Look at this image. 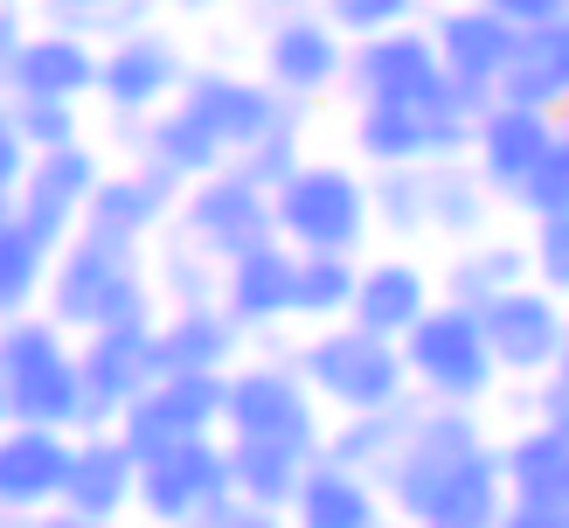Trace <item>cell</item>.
I'll return each instance as SVG.
<instances>
[{"instance_id": "9", "label": "cell", "mask_w": 569, "mask_h": 528, "mask_svg": "<svg viewBox=\"0 0 569 528\" xmlns=\"http://www.w3.org/2000/svg\"><path fill=\"white\" fill-rule=\"evenodd\" d=\"M181 77H188V56L167 36H153V28H126L111 49H98V98L119 111V119L160 111L181 91Z\"/></svg>"}, {"instance_id": "17", "label": "cell", "mask_w": 569, "mask_h": 528, "mask_svg": "<svg viewBox=\"0 0 569 528\" xmlns=\"http://www.w3.org/2000/svg\"><path fill=\"white\" fill-rule=\"evenodd\" d=\"M243 327L222 313V299L202 306H174V320H160V369H202V376H230Z\"/></svg>"}, {"instance_id": "3", "label": "cell", "mask_w": 569, "mask_h": 528, "mask_svg": "<svg viewBox=\"0 0 569 528\" xmlns=\"http://www.w3.org/2000/svg\"><path fill=\"white\" fill-rule=\"evenodd\" d=\"M77 369H83V425L77 431L119 425V410L160 376V320L153 313H132V320L91 327V333H83V348H77Z\"/></svg>"}, {"instance_id": "14", "label": "cell", "mask_w": 569, "mask_h": 528, "mask_svg": "<svg viewBox=\"0 0 569 528\" xmlns=\"http://www.w3.org/2000/svg\"><path fill=\"white\" fill-rule=\"evenodd\" d=\"M181 104H188L230 153L250 147L264 126L284 119L278 98L264 91V83H243V77H230V70H188V77H181Z\"/></svg>"}, {"instance_id": "16", "label": "cell", "mask_w": 569, "mask_h": 528, "mask_svg": "<svg viewBox=\"0 0 569 528\" xmlns=\"http://www.w3.org/2000/svg\"><path fill=\"white\" fill-rule=\"evenodd\" d=\"M292 278H299V265L264 237V243H250V250H237V258L222 265L216 299H222V313L237 327H271V320L292 313Z\"/></svg>"}, {"instance_id": "26", "label": "cell", "mask_w": 569, "mask_h": 528, "mask_svg": "<svg viewBox=\"0 0 569 528\" xmlns=\"http://www.w3.org/2000/svg\"><path fill=\"white\" fill-rule=\"evenodd\" d=\"M0 425H8V397H0Z\"/></svg>"}, {"instance_id": "23", "label": "cell", "mask_w": 569, "mask_h": 528, "mask_svg": "<svg viewBox=\"0 0 569 528\" xmlns=\"http://www.w3.org/2000/svg\"><path fill=\"white\" fill-rule=\"evenodd\" d=\"M21 42H28V21H21V8H14V0H0V91H8V70H14Z\"/></svg>"}, {"instance_id": "5", "label": "cell", "mask_w": 569, "mask_h": 528, "mask_svg": "<svg viewBox=\"0 0 569 528\" xmlns=\"http://www.w3.org/2000/svg\"><path fill=\"white\" fill-rule=\"evenodd\" d=\"M216 425H222V376H202V369H160L119 410V438L139 459H153V452H167V445H181V438H202Z\"/></svg>"}, {"instance_id": "24", "label": "cell", "mask_w": 569, "mask_h": 528, "mask_svg": "<svg viewBox=\"0 0 569 528\" xmlns=\"http://www.w3.org/2000/svg\"><path fill=\"white\" fill-rule=\"evenodd\" d=\"M327 8H333V21L368 28V21H389V14H396V0H327Z\"/></svg>"}, {"instance_id": "19", "label": "cell", "mask_w": 569, "mask_h": 528, "mask_svg": "<svg viewBox=\"0 0 569 528\" xmlns=\"http://www.w3.org/2000/svg\"><path fill=\"white\" fill-rule=\"evenodd\" d=\"M264 63H271V83L278 91H320V83H333V70H340V49H333V36L320 21H284L278 36H271V49H264Z\"/></svg>"}, {"instance_id": "2", "label": "cell", "mask_w": 569, "mask_h": 528, "mask_svg": "<svg viewBox=\"0 0 569 528\" xmlns=\"http://www.w3.org/2000/svg\"><path fill=\"white\" fill-rule=\"evenodd\" d=\"M0 397H8V417H21V425H56V431L83 425L77 348L63 341V327L49 313H36V306L0 320Z\"/></svg>"}, {"instance_id": "12", "label": "cell", "mask_w": 569, "mask_h": 528, "mask_svg": "<svg viewBox=\"0 0 569 528\" xmlns=\"http://www.w3.org/2000/svg\"><path fill=\"white\" fill-rule=\"evenodd\" d=\"M222 425H230V438L306 445L312 410H306V389L284 369H243V376H222Z\"/></svg>"}, {"instance_id": "15", "label": "cell", "mask_w": 569, "mask_h": 528, "mask_svg": "<svg viewBox=\"0 0 569 528\" xmlns=\"http://www.w3.org/2000/svg\"><path fill=\"white\" fill-rule=\"evenodd\" d=\"M91 91H98V42L70 36V28L28 36L8 70V98H91Z\"/></svg>"}, {"instance_id": "4", "label": "cell", "mask_w": 569, "mask_h": 528, "mask_svg": "<svg viewBox=\"0 0 569 528\" xmlns=\"http://www.w3.org/2000/svg\"><path fill=\"white\" fill-rule=\"evenodd\" d=\"M181 237H188L194 250H209L216 265H230L237 250L278 237V222H271V188H258L243 167H230V175H222V167L194 175L188 195H181Z\"/></svg>"}, {"instance_id": "18", "label": "cell", "mask_w": 569, "mask_h": 528, "mask_svg": "<svg viewBox=\"0 0 569 528\" xmlns=\"http://www.w3.org/2000/svg\"><path fill=\"white\" fill-rule=\"evenodd\" d=\"M222 139L194 119L188 104H160V111H147V132H139V160H153L167 181H194V175H209V167H222Z\"/></svg>"}, {"instance_id": "20", "label": "cell", "mask_w": 569, "mask_h": 528, "mask_svg": "<svg viewBox=\"0 0 569 528\" xmlns=\"http://www.w3.org/2000/svg\"><path fill=\"white\" fill-rule=\"evenodd\" d=\"M147 8L153 0H42V21L83 42H119L126 28H147Z\"/></svg>"}, {"instance_id": "13", "label": "cell", "mask_w": 569, "mask_h": 528, "mask_svg": "<svg viewBox=\"0 0 569 528\" xmlns=\"http://www.w3.org/2000/svg\"><path fill=\"white\" fill-rule=\"evenodd\" d=\"M63 466H70V431L56 425H0V508L28 515V508H56L63 494Z\"/></svg>"}, {"instance_id": "22", "label": "cell", "mask_w": 569, "mask_h": 528, "mask_svg": "<svg viewBox=\"0 0 569 528\" xmlns=\"http://www.w3.org/2000/svg\"><path fill=\"white\" fill-rule=\"evenodd\" d=\"M28 160H36V153H28V139L14 132V111L0 104V209L14 202V188H21V175H28Z\"/></svg>"}, {"instance_id": "1", "label": "cell", "mask_w": 569, "mask_h": 528, "mask_svg": "<svg viewBox=\"0 0 569 528\" xmlns=\"http://www.w3.org/2000/svg\"><path fill=\"white\" fill-rule=\"evenodd\" d=\"M49 320L63 333H91L111 320H132V313H153V286L139 271V243H111L98 230H77L70 243L49 250Z\"/></svg>"}, {"instance_id": "10", "label": "cell", "mask_w": 569, "mask_h": 528, "mask_svg": "<svg viewBox=\"0 0 569 528\" xmlns=\"http://www.w3.org/2000/svg\"><path fill=\"white\" fill-rule=\"evenodd\" d=\"M271 222L284 237H299L306 250H340L361 222V188L340 167H292L271 188Z\"/></svg>"}, {"instance_id": "7", "label": "cell", "mask_w": 569, "mask_h": 528, "mask_svg": "<svg viewBox=\"0 0 569 528\" xmlns=\"http://www.w3.org/2000/svg\"><path fill=\"white\" fill-rule=\"evenodd\" d=\"M98 175H104V167H98V153L83 147V139H70V147H49V153L28 160V175H21V188H14V216H21L49 250L70 243V237L83 230V202H91Z\"/></svg>"}, {"instance_id": "25", "label": "cell", "mask_w": 569, "mask_h": 528, "mask_svg": "<svg viewBox=\"0 0 569 528\" xmlns=\"http://www.w3.org/2000/svg\"><path fill=\"white\" fill-rule=\"evenodd\" d=\"M174 8H188V14H209V8H216V0H174Z\"/></svg>"}, {"instance_id": "11", "label": "cell", "mask_w": 569, "mask_h": 528, "mask_svg": "<svg viewBox=\"0 0 569 528\" xmlns=\"http://www.w3.org/2000/svg\"><path fill=\"white\" fill-rule=\"evenodd\" d=\"M181 209V181H167L153 160L126 167V175H98L91 202H83V230H98L111 243H139Z\"/></svg>"}, {"instance_id": "21", "label": "cell", "mask_w": 569, "mask_h": 528, "mask_svg": "<svg viewBox=\"0 0 569 528\" xmlns=\"http://www.w3.org/2000/svg\"><path fill=\"white\" fill-rule=\"evenodd\" d=\"M8 111H14V132L28 139V153L77 139V98H8Z\"/></svg>"}, {"instance_id": "8", "label": "cell", "mask_w": 569, "mask_h": 528, "mask_svg": "<svg viewBox=\"0 0 569 528\" xmlns=\"http://www.w3.org/2000/svg\"><path fill=\"white\" fill-rule=\"evenodd\" d=\"M56 508H63V521H111V515L139 508V452L119 438V425H98L70 445Z\"/></svg>"}, {"instance_id": "6", "label": "cell", "mask_w": 569, "mask_h": 528, "mask_svg": "<svg viewBox=\"0 0 569 528\" xmlns=\"http://www.w3.org/2000/svg\"><path fill=\"white\" fill-rule=\"evenodd\" d=\"M222 494H230V445H216V431L139 459V508L160 521H202Z\"/></svg>"}]
</instances>
